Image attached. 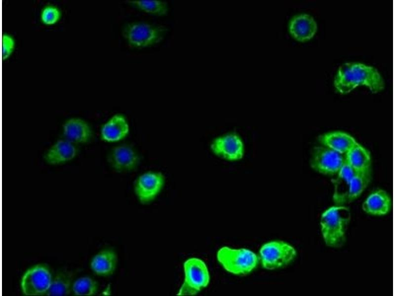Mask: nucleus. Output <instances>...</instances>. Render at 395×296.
Returning <instances> with one entry per match:
<instances>
[{"instance_id":"obj_1","label":"nucleus","mask_w":395,"mask_h":296,"mask_svg":"<svg viewBox=\"0 0 395 296\" xmlns=\"http://www.w3.org/2000/svg\"><path fill=\"white\" fill-rule=\"evenodd\" d=\"M334 84L341 94L350 93L358 86H365L373 93L383 90L384 79L375 68L358 62L346 63L338 69Z\"/></svg>"},{"instance_id":"obj_2","label":"nucleus","mask_w":395,"mask_h":296,"mask_svg":"<svg viewBox=\"0 0 395 296\" xmlns=\"http://www.w3.org/2000/svg\"><path fill=\"white\" fill-rule=\"evenodd\" d=\"M350 219L349 208L340 205L331 207L322 213L320 223L323 238L327 246L338 248L344 244Z\"/></svg>"},{"instance_id":"obj_3","label":"nucleus","mask_w":395,"mask_h":296,"mask_svg":"<svg viewBox=\"0 0 395 296\" xmlns=\"http://www.w3.org/2000/svg\"><path fill=\"white\" fill-rule=\"evenodd\" d=\"M167 31V28L163 25L133 22L123 26L122 35L131 47L143 48L160 42Z\"/></svg>"},{"instance_id":"obj_4","label":"nucleus","mask_w":395,"mask_h":296,"mask_svg":"<svg viewBox=\"0 0 395 296\" xmlns=\"http://www.w3.org/2000/svg\"><path fill=\"white\" fill-rule=\"evenodd\" d=\"M218 262L228 272L238 275L250 273L257 266L259 258L252 251L244 248L224 246L217 253Z\"/></svg>"},{"instance_id":"obj_5","label":"nucleus","mask_w":395,"mask_h":296,"mask_svg":"<svg viewBox=\"0 0 395 296\" xmlns=\"http://www.w3.org/2000/svg\"><path fill=\"white\" fill-rule=\"evenodd\" d=\"M185 278L178 296H194L206 287L210 275L205 262L197 258H191L184 263Z\"/></svg>"},{"instance_id":"obj_6","label":"nucleus","mask_w":395,"mask_h":296,"mask_svg":"<svg viewBox=\"0 0 395 296\" xmlns=\"http://www.w3.org/2000/svg\"><path fill=\"white\" fill-rule=\"evenodd\" d=\"M260 259L262 266L267 269L273 270L287 265L296 256L294 248L282 241L268 242L261 247Z\"/></svg>"},{"instance_id":"obj_7","label":"nucleus","mask_w":395,"mask_h":296,"mask_svg":"<svg viewBox=\"0 0 395 296\" xmlns=\"http://www.w3.org/2000/svg\"><path fill=\"white\" fill-rule=\"evenodd\" d=\"M325 146L314 148L310 159L311 167L326 175L338 174L346 161V156Z\"/></svg>"},{"instance_id":"obj_8","label":"nucleus","mask_w":395,"mask_h":296,"mask_svg":"<svg viewBox=\"0 0 395 296\" xmlns=\"http://www.w3.org/2000/svg\"><path fill=\"white\" fill-rule=\"evenodd\" d=\"M48 269L41 265L35 266L24 274L21 281L23 292L28 296L45 294L51 283Z\"/></svg>"},{"instance_id":"obj_9","label":"nucleus","mask_w":395,"mask_h":296,"mask_svg":"<svg viewBox=\"0 0 395 296\" xmlns=\"http://www.w3.org/2000/svg\"><path fill=\"white\" fill-rule=\"evenodd\" d=\"M164 183V177L162 173L147 172L141 175L135 181V192L141 203H149L158 195Z\"/></svg>"},{"instance_id":"obj_10","label":"nucleus","mask_w":395,"mask_h":296,"mask_svg":"<svg viewBox=\"0 0 395 296\" xmlns=\"http://www.w3.org/2000/svg\"><path fill=\"white\" fill-rule=\"evenodd\" d=\"M215 154L230 161H236L242 158L244 153L243 144L236 134H230L214 140L210 145Z\"/></svg>"},{"instance_id":"obj_11","label":"nucleus","mask_w":395,"mask_h":296,"mask_svg":"<svg viewBox=\"0 0 395 296\" xmlns=\"http://www.w3.org/2000/svg\"><path fill=\"white\" fill-rule=\"evenodd\" d=\"M139 157L131 145L122 144L113 148L108 155V161L118 172H127L134 169L139 162Z\"/></svg>"},{"instance_id":"obj_12","label":"nucleus","mask_w":395,"mask_h":296,"mask_svg":"<svg viewBox=\"0 0 395 296\" xmlns=\"http://www.w3.org/2000/svg\"><path fill=\"white\" fill-rule=\"evenodd\" d=\"M317 24L313 17L307 14L294 16L289 24V31L296 40L305 42L312 38L317 31Z\"/></svg>"},{"instance_id":"obj_13","label":"nucleus","mask_w":395,"mask_h":296,"mask_svg":"<svg viewBox=\"0 0 395 296\" xmlns=\"http://www.w3.org/2000/svg\"><path fill=\"white\" fill-rule=\"evenodd\" d=\"M63 134L66 139L73 143H87L92 136L88 124L78 118H71L66 121L63 126Z\"/></svg>"},{"instance_id":"obj_14","label":"nucleus","mask_w":395,"mask_h":296,"mask_svg":"<svg viewBox=\"0 0 395 296\" xmlns=\"http://www.w3.org/2000/svg\"><path fill=\"white\" fill-rule=\"evenodd\" d=\"M128 132L129 126L125 117L121 114H117L104 124L101 135L103 140L114 142L124 138Z\"/></svg>"},{"instance_id":"obj_15","label":"nucleus","mask_w":395,"mask_h":296,"mask_svg":"<svg viewBox=\"0 0 395 296\" xmlns=\"http://www.w3.org/2000/svg\"><path fill=\"white\" fill-rule=\"evenodd\" d=\"M77 153V149L73 143L66 139L60 140L48 149L44 159L49 164H60L72 160Z\"/></svg>"},{"instance_id":"obj_16","label":"nucleus","mask_w":395,"mask_h":296,"mask_svg":"<svg viewBox=\"0 0 395 296\" xmlns=\"http://www.w3.org/2000/svg\"><path fill=\"white\" fill-rule=\"evenodd\" d=\"M392 201L384 190L378 189L371 193L362 204V209L367 214L373 216H383L391 210Z\"/></svg>"},{"instance_id":"obj_17","label":"nucleus","mask_w":395,"mask_h":296,"mask_svg":"<svg viewBox=\"0 0 395 296\" xmlns=\"http://www.w3.org/2000/svg\"><path fill=\"white\" fill-rule=\"evenodd\" d=\"M323 146L342 154H346L357 142L351 135L336 131L323 134L319 137Z\"/></svg>"},{"instance_id":"obj_18","label":"nucleus","mask_w":395,"mask_h":296,"mask_svg":"<svg viewBox=\"0 0 395 296\" xmlns=\"http://www.w3.org/2000/svg\"><path fill=\"white\" fill-rule=\"evenodd\" d=\"M345 156L346 161L356 172L371 170L370 152L358 143H356Z\"/></svg>"},{"instance_id":"obj_19","label":"nucleus","mask_w":395,"mask_h":296,"mask_svg":"<svg viewBox=\"0 0 395 296\" xmlns=\"http://www.w3.org/2000/svg\"><path fill=\"white\" fill-rule=\"evenodd\" d=\"M117 259V256L114 251L109 249L103 250L92 259L91 268L98 275H110L115 270Z\"/></svg>"},{"instance_id":"obj_20","label":"nucleus","mask_w":395,"mask_h":296,"mask_svg":"<svg viewBox=\"0 0 395 296\" xmlns=\"http://www.w3.org/2000/svg\"><path fill=\"white\" fill-rule=\"evenodd\" d=\"M356 172L346 160L338 173V176L335 182L333 198L336 203L340 204L346 202L349 185Z\"/></svg>"},{"instance_id":"obj_21","label":"nucleus","mask_w":395,"mask_h":296,"mask_svg":"<svg viewBox=\"0 0 395 296\" xmlns=\"http://www.w3.org/2000/svg\"><path fill=\"white\" fill-rule=\"evenodd\" d=\"M127 4L146 13L158 16H164L167 14V2L161 0H127Z\"/></svg>"},{"instance_id":"obj_22","label":"nucleus","mask_w":395,"mask_h":296,"mask_svg":"<svg viewBox=\"0 0 395 296\" xmlns=\"http://www.w3.org/2000/svg\"><path fill=\"white\" fill-rule=\"evenodd\" d=\"M371 179V170L356 172L351 180L346 202H352L362 193Z\"/></svg>"},{"instance_id":"obj_23","label":"nucleus","mask_w":395,"mask_h":296,"mask_svg":"<svg viewBox=\"0 0 395 296\" xmlns=\"http://www.w3.org/2000/svg\"><path fill=\"white\" fill-rule=\"evenodd\" d=\"M73 277L74 273L71 271L59 273L52 281L46 295L61 296L68 295L71 290Z\"/></svg>"},{"instance_id":"obj_24","label":"nucleus","mask_w":395,"mask_h":296,"mask_svg":"<svg viewBox=\"0 0 395 296\" xmlns=\"http://www.w3.org/2000/svg\"><path fill=\"white\" fill-rule=\"evenodd\" d=\"M98 284L92 279L84 277L76 280L73 285V290L78 296H92L98 290Z\"/></svg>"},{"instance_id":"obj_25","label":"nucleus","mask_w":395,"mask_h":296,"mask_svg":"<svg viewBox=\"0 0 395 296\" xmlns=\"http://www.w3.org/2000/svg\"><path fill=\"white\" fill-rule=\"evenodd\" d=\"M60 17V12L56 7L49 5L45 7L41 13V20L45 25H51L56 23Z\"/></svg>"},{"instance_id":"obj_26","label":"nucleus","mask_w":395,"mask_h":296,"mask_svg":"<svg viewBox=\"0 0 395 296\" xmlns=\"http://www.w3.org/2000/svg\"><path fill=\"white\" fill-rule=\"evenodd\" d=\"M15 42L13 37L7 35L3 34L2 37V58L7 59L12 53L14 48Z\"/></svg>"}]
</instances>
